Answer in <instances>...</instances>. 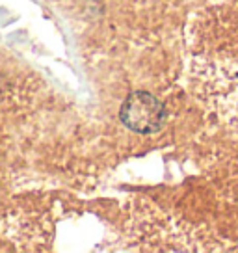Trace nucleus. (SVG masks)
<instances>
[{"label":"nucleus","mask_w":238,"mask_h":253,"mask_svg":"<svg viewBox=\"0 0 238 253\" xmlns=\"http://www.w3.org/2000/svg\"><path fill=\"white\" fill-rule=\"evenodd\" d=\"M119 118L128 130L138 134L159 132L166 123V108L155 95L147 91H134L121 104Z\"/></svg>","instance_id":"1"}]
</instances>
